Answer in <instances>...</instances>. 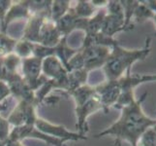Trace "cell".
<instances>
[{"label":"cell","instance_id":"cell-1","mask_svg":"<svg viewBox=\"0 0 156 146\" xmlns=\"http://www.w3.org/2000/svg\"><path fill=\"white\" fill-rule=\"evenodd\" d=\"M147 96L144 93L139 99H135L130 104L121 108L119 119L111 127L103 132L95 134V138H100L107 136L115 137V145L121 146L122 141H128L132 146H137V142L142 134L150 127L156 125V120L149 118L143 110V102Z\"/></svg>","mask_w":156,"mask_h":146},{"label":"cell","instance_id":"cell-2","mask_svg":"<svg viewBox=\"0 0 156 146\" xmlns=\"http://www.w3.org/2000/svg\"><path fill=\"white\" fill-rule=\"evenodd\" d=\"M151 38L147 37L146 44L142 49L127 50L122 48L119 43L112 47L110 56L108 58L103 69L107 80L115 81L123 77L132 66L139 61H144L150 53Z\"/></svg>","mask_w":156,"mask_h":146},{"label":"cell","instance_id":"cell-3","mask_svg":"<svg viewBox=\"0 0 156 146\" xmlns=\"http://www.w3.org/2000/svg\"><path fill=\"white\" fill-rule=\"evenodd\" d=\"M119 31H126L122 4L120 1H108L107 14L104 18L101 32L106 36L114 37Z\"/></svg>","mask_w":156,"mask_h":146},{"label":"cell","instance_id":"cell-4","mask_svg":"<svg viewBox=\"0 0 156 146\" xmlns=\"http://www.w3.org/2000/svg\"><path fill=\"white\" fill-rule=\"evenodd\" d=\"M42 62L43 59L37 57H29L21 59V76L27 82L32 91L36 92L42 85H44L48 78L42 74Z\"/></svg>","mask_w":156,"mask_h":146},{"label":"cell","instance_id":"cell-5","mask_svg":"<svg viewBox=\"0 0 156 146\" xmlns=\"http://www.w3.org/2000/svg\"><path fill=\"white\" fill-rule=\"evenodd\" d=\"M25 138L40 139L47 144L52 146H67L65 145V140L43 133L42 132L38 131L34 125H23L20 127H15L11 131L8 139L11 142H21V140Z\"/></svg>","mask_w":156,"mask_h":146},{"label":"cell","instance_id":"cell-6","mask_svg":"<svg viewBox=\"0 0 156 146\" xmlns=\"http://www.w3.org/2000/svg\"><path fill=\"white\" fill-rule=\"evenodd\" d=\"M110 47L106 46H87L80 47V50L83 58V69L92 71L103 67L111 53Z\"/></svg>","mask_w":156,"mask_h":146},{"label":"cell","instance_id":"cell-7","mask_svg":"<svg viewBox=\"0 0 156 146\" xmlns=\"http://www.w3.org/2000/svg\"><path fill=\"white\" fill-rule=\"evenodd\" d=\"M38 105L37 102L20 100L19 104L8 117V122L14 127L23 125H34L38 116L36 115L35 108Z\"/></svg>","mask_w":156,"mask_h":146},{"label":"cell","instance_id":"cell-8","mask_svg":"<svg viewBox=\"0 0 156 146\" xmlns=\"http://www.w3.org/2000/svg\"><path fill=\"white\" fill-rule=\"evenodd\" d=\"M35 128L38 131L42 132L43 133L48 134L50 137H53L59 139H63L65 141H78V140H87V137L85 136H83L79 133H73L62 126V125H55L50 122H48L42 118H37L34 124Z\"/></svg>","mask_w":156,"mask_h":146},{"label":"cell","instance_id":"cell-9","mask_svg":"<svg viewBox=\"0 0 156 146\" xmlns=\"http://www.w3.org/2000/svg\"><path fill=\"white\" fill-rule=\"evenodd\" d=\"M100 109H103V106H102L100 97L97 94V92H96V94L91 96L89 99L83 102V104L76 106V108H75L76 118H77L76 128L78 129L79 133L85 136V133L88 131L87 119L88 118V116L92 114V113L98 111Z\"/></svg>","mask_w":156,"mask_h":146},{"label":"cell","instance_id":"cell-10","mask_svg":"<svg viewBox=\"0 0 156 146\" xmlns=\"http://www.w3.org/2000/svg\"><path fill=\"white\" fill-rule=\"evenodd\" d=\"M95 89L100 97L102 106H103V110L105 113H107L109 111L110 107L115 105L120 96L121 87L119 80H107L104 83L95 86Z\"/></svg>","mask_w":156,"mask_h":146},{"label":"cell","instance_id":"cell-11","mask_svg":"<svg viewBox=\"0 0 156 146\" xmlns=\"http://www.w3.org/2000/svg\"><path fill=\"white\" fill-rule=\"evenodd\" d=\"M7 84L11 91V95L18 97L20 100L37 102L35 92L32 91L27 82L21 76V74L16 73L13 77H11L8 80Z\"/></svg>","mask_w":156,"mask_h":146},{"label":"cell","instance_id":"cell-12","mask_svg":"<svg viewBox=\"0 0 156 146\" xmlns=\"http://www.w3.org/2000/svg\"><path fill=\"white\" fill-rule=\"evenodd\" d=\"M48 20H50V15L48 14H35L30 16L23 29V39L38 44L41 30Z\"/></svg>","mask_w":156,"mask_h":146},{"label":"cell","instance_id":"cell-13","mask_svg":"<svg viewBox=\"0 0 156 146\" xmlns=\"http://www.w3.org/2000/svg\"><path fill=\"white\" fill-rule=\"evenodd\" d=\"M30 12L28 8L27 1H18L16 4H12L8 12L4 18L3 23L1 24V32L6 33L8 25L14 21L15 20L19 19H29Z\"/></svg>","mask_w":156,"mask_h":146},{"label":"cell","instance_id":"cell-14","mask_svg":"<svg viewBox=\"0 0 156 146\" xmlns=\"http://www.w3.org/2000/svg\"><path fill=\"white\" fill-rule=\"evenodd\" d=\"M61 38H62V35L57 29L55 24L52 23L50 19L46 21L41 30L38 44L45 46V47L52 48V47H55L58 43L60 42Z\"/></svg>","mask_w":156,"mask_h":146},{"label":"cell","instance_id":"cell-15","mask_svg":"<svg viewBox=\"0 0 156 146\" xmlns=\"http://www.w3.org/2000/svg\"><path fill=\"white\" fill-rule=\"evenodd\" d=\"M21 62V58L15 53L0 58V80L8 82V80L18 73V66Z\"/></svg>","mask_w":156,"mask_h":146},{"label":"cell","instance_id":"cell-16","mask_svg":"<svg viewBox=\"0 0 156 146\" xmlns=\"http://www.w3.org/2000/svg\"><path fill=\"white\" fill-rule=\"evenodd\" d=\"M79 21H80V18H78L75 15L74 11L71 7L68 12L57 23H55V25L59 32H60V34L62 35V37H68V35L71 32L78 29Z\"/></svg>","mask_w":156,"mask_h":146},{"label":"cell","instance_id":"cell-17","mask_svg":"<svg viewBox=\"0 0 156 146\" xmlns=\"http://www.w3.org/2000/svg\"><path fill=\"white\" fill-rule=\"evenodd\" d=\"M88 71L85 69H79L74 70V71L68 72V84H67V91L66 94L75 91L76 89L82 87V86L87 85V81L88 78Z\"/></svg>","mask_w":156,"mask_h":146},{"label":"cell","instance_id":"cell-18","mask_svg":"<svg viewBox=\"0 0 156 146\" xmlns=\"http://www.w3.org/2000/svg\"><path fill=\"white\" fill-rule=\"evenodd\" d=\"M69 0H55L51 1V12H50V19L52 23H57L64 15H65L71 8Z\"/></svg>","mask_w":156,"mask_h":146},{"label":"cell","instance_id":"cell-19","mask_svg":"<svg viewBox=\"0 0 156 146\" xmlns=\"http://www.w3.org/2000/svg\"><path fill=\"white\" fill-rule=\"evenodd\" d=\"M96 94V89L95 87H91L88 85H84L76 89L75 91L69 93L68 95L73 96V99L76 102V106H79L80 104H83V102H85L87 99H89L91 96L94 95Z\"/></svg>","mask_w":156,"mask_h":146},{"label":"cell","instance_id":"cell-20","mask_svg":"<svg viewBox=\"0 0 156 146\" xmlns=\"http://www.w3.org/2000/svg\"><path fill=\"white\" fill-rule=\"evenodd\" d=\"M75 15L80 19H88L93 16L95 11V7L91 4L90 1H84L80 0L78 1L77 5L75 7H72Z\"/></svg>","mask_w":156,"mask_h":146},{"label":"cell","instance_id":"cell-21","mask_svg":"<svg viewBox=\"0 0 156 146\" xmlns=\"http://www.w3.org/2000/svg\"><path fill=\"white\" fill-rule=\"evenodd\" d=\"M18 40L7 35V33L0 32V58L14 53Z\"/></svg>","mask_w":156,"mask_h":146},{"label":"cell","instance_id":"cell-22","mask_svg":"<svg viewBox=\"0 0 156 146\" xmlns=\"http://www.w3.org/2000/svg\"><path fill=\"white\" fill-rule=\"evenodd\" d=\"M33 45L34 43H31L21 38L20 40H18L17 44H16L14 53L21 59L32 57L33 56Z\"/></svg>","mask_w":156,"mask_h":146},{"label":"cell","instance_id":"cell-23","mask_svg":"<svg viewBox=\"0 0 156 146\" xmlns=\"http://www.w3.org/2000/svg\"><path fill=\"white\" fill-rule=\"evenodd\" d=\"M137 146H156V125L150 127L142 134Z\"/></svg>","mask_w":156,"mask_h":146},{"label":"cell","instance_id":"cell-24","mask_svg":"<svg viewBox=\"0 0 156 146\" xmlns=\"http://www.w3.org/2000/svg\"><path fill=\"white\" fill-rule=\"evenodd\" d=\"M10 133V123L8 122L7 119L3 118L0 115V140L1 141L8 140Z\"/></svg>","mask_w":156,"mask_h":146},{"label":"cell","instance_id":"cell-25","mask_svg":"<svg viewBox=\"0 0 156 146\" xmlns=\"http://www.w3.org/2000/svg\"><path fill=\"white\" fill-rule=\"evenodd\" d=\"M11 95V91L8 87V84L4 81L0 80V103L6 100L8 96Z\"/></svg>","mask_w":156,"mask_h":146},{"label":"cell","instance_id":"cell-26","mask_svg":"<svg viewBox=\"0 0 156 146\" xmlns=\"http://www.w3.org/2000/svg\"><path fill=\"white\" fill-rule=\"evenodd\" d=\"M12 3L13 2L10 0H0V21H1V24L3 23L8 10L12 6Z\"/></svg>","mask_w":156,"mask_h":146},{"label":"cell","instance_id":"cell-27","mask_svg":"<svg viewBox=\"0 0 156 146\" xmlns=\"http://www.w3.org/2000/svg\"><path fill=\"white\" fill-rule=\"evenodd\" d=\"M134 76H135L137 85H140L142 83H146V82H154V81H156V74H148V75L135 74Z\"/></svg>","mask_w":156,"mask_h":146},{"label":"cell","instance_id":"cell-28","mask_svg":"<svg viewBox=\"0 0 156 146\" xmlns=\"http://www.w3.org/2000/svg\"><path fill=\"white\" fill-rule=\"evenodd\" d=\"M147 6L151 9V11L153 12V16H152V19L154 24H155V26H156V0H152V1H146ZM153 36H156V31L154 32Z\"/></svg>","mask_w":156,"mask_h":146},{"label":"cell","instance_id":"cell-29","mask_svg":"<svg viewBox=\"0 0 156 146\" xmlns=\"http://www.w3.org/2000/svg\"><path fill=\"white\" fill-rule=\"evenodd\" d=\"M8 105H9V101L8 100H5L3 101L2 103H0V112H3L5 111L8 108Z\"/></svg>","mask_w":156,"mask_h":146},{"label":"cell","instance_id":"cell-30","mask_svg":"<svg viewBox=\"0 0 156 146\" xmlns=\"http://www.w3.org/2000/svg\"><path fill=\"white\" fill-rule=\"evenodd\" d=\"M11 145V142L9 140H5V141H1L0 140V146H10Z\"/></svg>","mask_w":156,"mask_h":146},{"label":"cell","instance_id":"cell-31","mask_svg":"<svg viewBox=\"0 0 156 146\" xmlns=\"http://www.w3.org/2000/svg\"><path fill=\"white\" fill-rule=\"evenodd\" d=\"M9 140V139H8ZM10 141V140H9ZM11 142V141H10ZM10 146H24L23 144H21V142H11V145Z\"/></svg>","mask_w":156,"mask_h":146}]
</instances>
